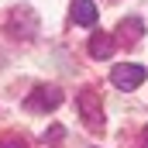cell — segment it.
<instances>
[{
  "label": "cell",
  "instance_id": "obj_10",
  "mask_svg": "<svg viewBox=\"0 0 148 148\" xmlns=\"http://www.w3.org/2000/svg\"><path fill=\"white\" fill-rule=\"evenodd\" d=\"M141 148H148V127H145V134H141Z\"/></svg>",
  "mask_w": 148,
  "mask_h": 148
},
{
  "label": "cell",
  "instance_id": "obj_6",
  "mask_svg": "<svg viewBox=\"0 0 148 148\" xmlns=\"http://www.w3.org/2000/svg\"><path fill=\"white\" fill-rule=\"evenodd\" d=\"M73 21L83 28H93L97 24V3L93 0H73Z\"/></svg>",
  "mask_w": 148,
  "mask_h": 148
},
{
  "label": "cell",
  "instance_id": "obj_3",
  "mask_svg": "<svg viewBox=\"0 0 148 148\" xmlns=\"http://www.w3.org/2000/svg\"><path fill=\"white\" fill-rule=\"evenodd\" d=\"M110 83L117 90H134L145 83V66H134V62H121L110 69Z\"/></svg>",
  "mask_w": 148,
  "mask_h": 148
},
{
  "label": "cell",
  "instance_id": "obj_5",
  "mask_svg": "<svg viewBox=\"0 0 148 148\" xmlns=\"http://www.w3.org/2000/svg\"><path fill=\"white\" fill-rule=\"evenodd\" d=\"M90 55L93 59H110L114 48H117V41H114V35H107V31H93V38H90Z\"/></svg>",
  "mask_w": 148,
  "mask_h": 148
},
{
  "label": "cell",
  "instance_id": "obj_9",
  "mask_svg": "<svg viewBox=\"0 0 148 148\" xmlns=\"http://www.w3.org/2000/svg\"><path fill=\"white\" fill-rule=\"evenodd\" d=\"M0 148H28V145H24V138H17V134H7V138L0 141Z\"/></svg>",
  "mask_w": 148,
  "mask_h": 148
},
{
  "label": "cell",
  "instance_id": "obj_4",
  "mask_svg": "<svg viewBox=\"0 0 148 148\" xmlns=\"http://www.w3.org/2000/svg\"><path fill=\"white\" fill-rule=\"evenodd\" d=\"M10 31L17 38H35L38 35V14L31 7H14L10 10Z\"/></svg>",
  "mask_w": 148,
  "mask_h": 148
},
{
  "label": "cell",
  "instance_id": "obj_7",
  "mask_svg": "<svg viewBox=\"0 0 148 148\" xmlns=\"http://www.w3.org/2000/svg\"><path fill=\"white\" fill-rule=\"evenodd\" d=\"M145 31V24H141V17H127V21H121V35L127 38V41H138Z\"/></svg>",
  "mask_w": 148,
  "mask_h": 148
},
{
  "label": "cell",
  "instance_id": "obj_8",
  "mask_svg": "<svg viewBox=\"0 0 148 148\" xmlns=\"http://www.w3.org/2000/svg\"><path fill=\"white\" fill-rule=\"evenodd\" d=\"M59 138H66V127L62 124H52V131H45V141L48 145H59Z\"/></svg>",
  "mask_w": 148,
  "mask_h": 148
},
{
  "label": "cell",
  "instance_id": "obj_1",
  "mask_svg": "<svg viewBox=\"0 0 148 148\" xmlns=\"http://www.w3.org/2000/svg\"><path fill=\"white\" fill-rule=\"evenodd\" d=\"M76 107H79V114H83V124H86L93 134L103 131V100H100L97 90H79Z\"/></svg>",
  "mask_w": 148,
  "mask_h": 148
},
{
  "label": "cell",
  "instance_id": "obj_2",
  "mask_svg": "<svg viewBox=\"0 0 148 148\" xmlns=\"http://www.w3.org/2000/svg\"><path fill=\"white\" fill-rule=\"evenodd\" d=\"M62 103V90L59 86H35L31 90V97L24 100V110H31V114H45V110H55Z\"/></svg>",
  "mask_w": 148,
  "mask_h": 148
}]
</instances>
